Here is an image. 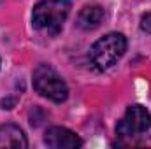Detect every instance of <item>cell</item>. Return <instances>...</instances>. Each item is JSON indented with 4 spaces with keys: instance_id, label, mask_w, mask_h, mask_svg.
Returning a JSON list of instances; mask_svg holds the SVG:
<instances>
[{
    "instance_id": "cell-8",
    "label": "cell",
    "mask_w": 151,
    "mask_h": 149,
    "mask_svg": "<svg viewBox=\"0 0 151 149\" xmlns=\"http://www.w3.org/2000/svg\"><path fill=\"white\" fill-rule=\"evenodd\" d=\"M141 30L146 34H151V12H146L141 18Z\"/></svg>"
},
{
    "instance_id": "cell-6",
    "label": "cell",
    "mask_w": 151,
    "mask_h": 149,
    "mask_svg": "<svg viewBox=\"0 0 151 149\" xmlns=\"http://www.w3.org/2000/svg\"><path fill=\"white\" fill-rule=\"evenodd\" d=\"M27 146H28L27 137L19 126H16V125H2L0 126V149H23Z\"/></svg>"
},
{
    "instance_id": "cell-7",
    "label": "cell",
    "mask_w": 151,
    "mask_h": 149,
    "mask_svg": "<svg viewBox=\"0 0 151 149\" xmlns=\"http://www.w3.org/2000/svg\"><path fill=\"white\" fill-rule=\"evenodd\" d=\"M106 18V11L100 5H86L77 16V27L83 30H95Z\"/></svg>"
},
{
    "instance_id": "cell-4",
    "label": "cell",
    "mask_w": 151,
    "mask_h": 149,
    "mask_svg": "<svg viewBox=\"0 0 151 149\" xmlns=\"http://www.w3.org/2000/svg\"><path fill=\"white\" fill-rule=\"evenodd\" d=\"M151 128V114L144 105H130L123 119L116 126V133L119 137H137Z\"/></svg>"
},
{
    "instance_id": "cell-5",
    "label": "cell",
    "mask_w": 151,
    "mask_h": 149,
    "mask_svg": "<svg viewBox=\"0 0 151 149\" xmlns=\"http://www.w3.org/2000/svg\"><path fill=\"white\" fill-rule=\"evenodd\" d=\"M44 142L53 149H76L83 146L79 135L63 126H51L44 133Z\"/></svg>"
},
{
    "instance_id": "cell-1",
    "label": "cell",
    "mask_w": 151,
    "mask_h": 149,
    "mask_svg": "<svg viewBox=\"0 0 151 149\" xmlns=\"http://www.w3.org/2000/svg\"><path fill=\"white\" fill-rule=\"evenodd\" d=\"M72 2L70 0H42L34 7L32 23L39 30H44L51 35H56L65 19L69 18Z\"/></svg>"
},
{
    "instance_id": "cell-2",
    "label": "cell",
    "mask_w": 151,
    "mask_h": 149,
    "mask_svg": "<svg viewBox=\"0 0 151 149\" xmlns=\"http://www.w3.org/2000/svg\"><path fill=\"white\" fill-rule=\"evenodd\" d=\"M127 51V39L125 35L113 32L102 39H99L90 49V60L99 70H107L125 54Z\"/></svg>"
},
{
    "instance_id": "cell-3",
    "label": "cell",
    "mask_w": 151,
    "mask_h": 149,
    "mask_svg": "<svg viewBox=\"0 0 151 149\" xmlns=\"http://www.w3.org/2000/svg\"><path fill=\"white\" fill-rule=\"evenodd\" d=\"M34 88L39 95L60 104L65 102L69 97V88L67 82L62 79V75L58 74L51 65H39L37 69L34 70Z\"/></svg>"
}]
</instances>
